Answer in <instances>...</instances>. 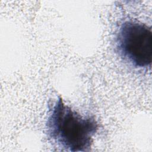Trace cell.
<instances>
[{
    "label": "cell",
    "instance_id": "obj_1",
    "mask_svg": "<svg viewBox=\"0 0 152 152\" xmlns=\"http://www.w3.org/2000/svg\"><path fill=\"white\" fill-rule=\"evenodd\" d=\"M46 128L49 138L62 150L87 151L99 124L93 116L81 115L59 97L49 109Z\"/></svg>",
    "mask_w": 152,
    "mask_h": 152
},
{
    "label": "cell",
    "instance_id": "obj_2",
    "mask_svg": "<svg viewBox=\"0 0 152 152\" xmlns=\"http://www.w3.org/2000/svg\"><path fill=\"white\" fill-rule=\"evenodd\" d=\"M120 57L135 68H150L152 62V31L150 26L129 20L120 26L115 37Z\"/></svg>",
    "mask_w": 152,
    "mask_h": 152
}]
</instances>
